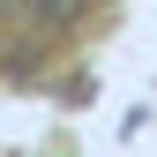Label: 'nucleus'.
Listing matches in <instances>:
<instances>
[{
  "label": "nucleus",
  "mask_w": 157,
  "mask_h": 157,
  "mask_svg": "<svg viewBox=\"0 0 157 157\" xmlns=\"http://www.w3.org/2000/svg\"><path fill=\"white\" fill-rule=\"evenodd\" d=\"M15 15L30 30H45V37H67V30L90 23V0H15Z\"/></svg>",
  "instance_id": "1"
}]
</instances>
